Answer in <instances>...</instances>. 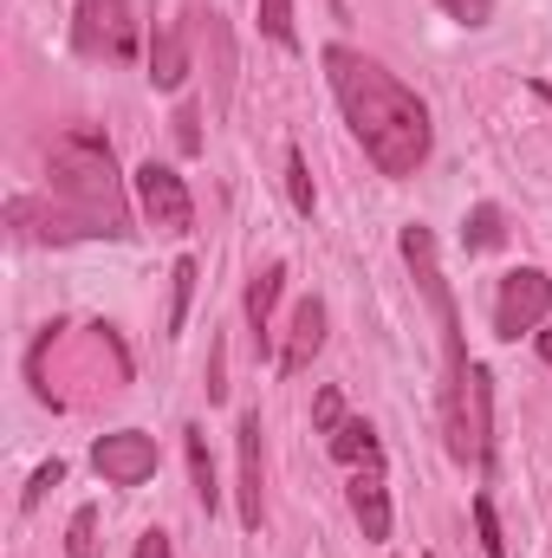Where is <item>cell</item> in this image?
I'll return each instance as SVG.
<instances>
[{
    "label": "cell",
    "instance_id": "cell-1",
    "mask_svg": "<svg viewBox=\"0 0 552 558\" xmlns=\"http://www.w3.org/2000/svg\"><path fill=\"white\" fill-rule=\"evenodd\" d=\"M325 78L338 92V111L351 124V137L364 143V156L384 175H416L429 162V105L410 85H397L377 59H364L358 46H325Z\"/></svg>",
    "mask_w": 552,
    "mask_h": 558
},
{
    "label": "cell",
    "instance_id": "cell-2",
    "mask_svg": "<svg viewBox=\"0 0 552 558\" xmlns=\"http://www.w3.org/2000/svg\"><path fill=\"white\" fill-rule=\"evenodd\" d=\"M52 189L59 202L105 241H124L131 234V215H124V182H118V162H111V143L98 131H65L52 143Z\"/></svg>",
    "mask_w": 552,
    "mask_h": 558
},
{
    "label": "cell",
    "instance_id": "cell-3",
    "mask_svg": "<svg viewBox=\"0 0 552 558\" xmlns=\"http://www.w3.org/2000/svg\"><path fill=\"white\" fill-rule=\"evenodd\" d=\"M404 260H410L416 286L435 312V331H442V428L461 416L468 403V351H461V318H455V299H448V279H442V260H435V234L429 228H404Z\"/></svg>",
    "mask_w": 552,
    "mask_h": 558
},
{
    "label": "cell",
    "instance_id": "cell-4",
    "mask_svg": "<svg viewBox=\"0 0 552 558\" xmlns=\"http://www.w3.org/2000/svg\"><path fill=\"white\" fill-rule=\"evenodd\" d=\"M72 46H79L85 59H131V52H137V20H131V0H79Z\"/></svg>",
    "mask_w": 552,
    "mask_h": 558
},
{
    "label": "cell",
    "instance_id": "cell-5",
    "mask_svg": "<svg viewBox=\"0 0 552 558\" xmlns=\"http://www.w3.org/2000/svg\"><path fill=\"white\" fill-rule=\"evenodd\" d=\"M547 318H552V279L540 267H514L494 292V331L520 338V331H540Z\"/></svg>",
    "mask_w": 552,
    "mask_h": 558
},
{
    "label": "cell",
    "instance_id": "cell-6",
    "mask_svg": "<svg viewBox=\"0 0 552 558\" xmlns=\"http://www.w3.org/2000/svg\"><path fill=\"white\" fill-rule=\"evenodd\" d=\"M131 182H137L143 221H149L156 234H189V221H195V202H189V182H182L169 162H143Z\"/></svg>",
    "mask_w": 552,
    "mask_h": 558
},
{
    "label": "cell",
    "instance_id": "cell-7",
    "mask_svg": "<svg viewBox=\"0 0 552 558\" xmlns=\"http://www.w3.org/2000/svg\"><path fill=\"white\" fill-rule=\"evenodd\" d=\"M92 468L111 481V487H143L156 474V441L143 428H118V435H98L92 448Z\"/></svg>",
    "mask_w": 552,
    "mask_h": 558
},
{
    "label": "cell",
    "instance_id": "cell-8",
    "mask_svg": "<svg viewBox=\"0 0 552 558\" xmlns=\"http://www.w3.org/2000/svg\"><path fill=\"white\" fill-rule=\"evenodd\" d=\"M319 344H325V299H299L292 305V325H286V344H279V371L286 377H299L312 357H319Z\"/></svg>",
    "mask_w": 552,
    "mask_h": 558
},
{
    "label": "cell",
    "instance_id": "cell-9",
    "mask_svg": "<svg viewBox=\"0 0 552 558\" xmlns=\"http://www.w3.org/2000/svg\"><path fill=\"white\" fill-rule=\"evenodd\" d=\"M235 448H241V526L261 533V410H248L235 428Z\"/></svg>",
    "mask_w": 552,
    "mask_h": 558
},
{
    "label": "cell",
    "instance_id": "cell-10",
    "mask_svg": "<svg viewBox=\"0 0 552 558\" xmlns=\"http://www.w3.org/2000/svg\"><path fill=\"white\" fill-rule=\"evenodd\" d=\"M351 513H358L364 539H391V487H384V461H377V468H351Z\"/></svg>",
    "mask_w": 552,
    "mask_h": 558
},
{
    "label": "cell",
    "instance_id": "cell-11",
    "mask_svg": "<svg viewBox=\"0 0 552 558\" xmlns=\"http://www.w3.org/2000/svg\"><path fill=\"white\" fill-rule=\"evenodd\" d=\"M182 78H189L182 26H156V39H149V85H156V92H182Z\"/></svg>",
    "mask_w": 552,
    "mask_h": 558
},
{
    "label": "cell",
    "instance_id": "cell-12",
    "mask_svg": "<svg viewBox=\"0 0 552 558\" xmlns=\"http://www.w3.org/2000/svg\"><path fill=\"white\" fill-rule=\"evenodd\" d=\"M279 286H286V267H261V274L248 279V325H254V344H267V331H274V305H279Z\"/></svg>",
    "mask_w": 552,
    "mask_h": 558
},
{
    "label": "cell",
    "instance_id": "cell-13",
    "mask_svg": "<svg viewBox=\"0 0 552 558\" xmlns=\"http://www.w3.org/2000/svg\"><path fill=\"white\" fill-rule=\"evenodd\" d=\"M182 448H189V481H195V494H202V507L215 513V507H221V481H215V454H208V428H202V422H189V428H182Z\"/></svg>",
    "mask_w": 552,
    "mask_h": 558
},
{
    "label": "cell",
    "instance_id": "cell-14",
    "mask_svg": "<svg viewBox=\"0 0 552 558\" xmlns=\"http://www.w3.org/2000/svg\"><path fill=\"white\" fill-rule=\"evenodd\" d=\"M325 441H332V454H338L345 468H377V461H384L377 428H371L364 416H345V428H338V435H325Z\"/></svg>",
    "mask_w": 552,
    "mask_h": 558
},
{
    "label": "cell",
    "instance_id": "cell-15",
    "mask_svg": "<svg viewBox=\"0 0 552 558\" xmlns=\"http://www.w3.org/2000/svg\"><path fill=\"white\" fill-rule=\"evenodd\" d=\"M461 241H468L475 254H488V247H501V241H507V228H501V208H494V202H481V208H475V215L461 221Z\"/></svg>",
    "mask_w": 552,
    "mask_h": 558
},
{
    "label": "cell",
    "instance_id": "cell-16",
    "mask_svg": "<svg viewBox=\"0 0 552 558\" xmlns=\"http://www.w3.org/2000/svg\"><path fill=\"white\" fill-rule=\"evenodd\" d=\"M189 292H195V260H176V274H169V331H182Z\"/></svg>",
    "mask_w": 552,
    "mask_h": 558
},
{
    "label": "cell",
    "instance_id": "cell-17",
    "mask_svg": "<svg viewBox=\"0 0 552 558\" xmlns=\"http://www.w3.org/2000/svg\"><path fill=\"white\" fill-rule=\"evenodd\" d=\"M72 558H98V507H79L72 513V539H65Z\"/></svg>",
    "mask_w": 552,
    "mask_h": 558
},
{
    "label": "cell",
    "instance_id": "cell-18",
    "mask_svg": "<svg viewBox=\"0 0 552 558\" xmlns=\"http://www.w3.org/2000/svg\"><path fill=\"white\" fill-rule=\"evenodd\" d=\"M475 533H481V553L488 558H507V539H501V520H494V500L488 494L475 500Z\"/></svg>",
    "mask_w": 552,
    "mask_h": 558
},
{
    "label": "cell",
    "instance_id": "cell-19",
    "mask_svg": "<svg viewBox=\"0 0 552 558\" xmlns=\"http://www.w3.org/2000/svg\"><path fill=\"white\" fill-rule=\"evenodd\" d=\"M286 195H292L299 215H312V175H305V156L299 149H286Z\"/></svg>",
    "mask_w": 552,
    "mask_h": 558
},
{
    "label": "cell",
    "instance_id": "cell-20",
    "mask_svg": "<svg viewBox=\"0 0 552 558\" xmlns=\"http://www.w3.org/2000/svg\"><path fill=\"white\" fill-rule=\"evenodd\" d=\"M261 33L274 46H292V0H261Z\"/></svg>",
    "mask_w": 552,
    "mask_h": 558
},
{
    "label": "cell",
    "instance_id": "cell-21",
    "mask_svg": "<svg viewBox=\"0 0 552 558\" xmlns=\"http://www.w3.org/2000/svg\"><path fill=\"white\" fill-rule=\"evenodd\" d=\"M312 422H319V435H338V428H345V397H338V390H319Z\"/></svg>",
    "mask_w": 552,
    "mask_h": 558
},
{
    "label": "cell",
    "instance_id": "cell-22",
    "mask_svg": "<svg viewBox=\"0 0 552 558\" xmlns=\"http://www.w3.org/2000/svg\"><path fill=\"white\" fill-rule=\"evenodd\" d=\"M448 20H461V26H488L494 20V0H435Z\"/></svg>",
    "mask_w": 552,
    "mask_h": 558
},
{
    "label": "cell",
    "instance_id": "cell-23",
    "mask_svg": "<svg viewBox=\"0 0 552 558\" xmlns=\"http://www.w3.org/2000/svg\"><path fill=\"white\" fill-rule=\"evenodd\" d=\"M59 481H65V461H46V468L33 474V487L20 494V507H39V500H46V487H59Z\"/></svg>",
    "mask_w": 552,
    "mask_h": 558
},
{
    "label": "cell",
    "instance_id": "cell-24",
    "mask_svg": "<svg viewBox=\"0 0 552 558\" xmlns=\"http://www.w3.org/2000/svg\"><path fill=\"white\" fill-rule=\"evenodd\" d=\"M176 143H182L189 156L202 149V131H195V111H176Z\"/></svg>",
    "mask_w": 552,
    "mask_h": 558
},
{
    "label": "cell",
    "instance_id": "cell-25",
    "mask_svg": "<svg viewBox=\"0 0 552 558\" xmlns=\"http://www.w3.org/2000/svg\"><path fill=\"white\" fill-rule=\"evenodd\" d=\"M228 397V384H221V344L208 351V403H221Z\"/></svg>",
    "mask_w": 552,
    "mask_h": 558
},
{
    "label": "cell",
    "instance_id": "cell-26",
    "mask_svg": "<svg viewBox=\"0 0 552 558\" xmlns=\"http://www.w3.org/2000/svg\"><path fill=\"white\" fill-rule=\"evenodd\" d=\"M137 558H176V553H169V533H143V539H137Z\"/></svg>",
    "mask_w": 552,
    "mask_h": 558
},
{
    "label": "cell",
    "instance_id": "cell-27",
    "mask_svg": "<svg viewBox=\"0 0 552 558\" xmlns=\"http://www.w3.org/2000/svg\"><path fill=\"white\" fill-rule=\"evenodd\" d=\"M540 357L552 364V331H540Z\"/></svg>",
    "mask_w": 552,
    "mask_h": 558
},
{
    "label": "cell",
    "instance_id": "cell-28",
    "mask_svg": "<svg viewBox=\"0 0 552 558\" xmlns=\"http://www.w3.org/2000/svg\"><path fill=\"white\" fill-rule=\"evenodd\" d=\"M422 558H435V553H422Z\"/></svg>",
    "mask_w": 552,
    "mask_h": 558
}]
</instances>
